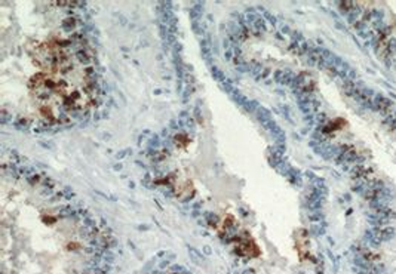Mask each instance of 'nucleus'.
Listing matches in <instances>:
<instances>
[{"mask_svg":"<svg viewBox=\"0 0 396 274\" xmlns=\"http://www.w3.org/2000/svg\"><path fill=\"white\" fill-rule=\"evenodd\" d=\"M74 3L3 2L0 104L5 121L52 130L83 121L101 99L95 49Z\"/></svg>","mask_w":396,"mask_h":274,"instance_id":"1","label":"nucleus"},{"mask_svg":"<svg viewBox=\"0 0 396 274\" xmlns=\"http://www.w3.org/2000/svg\"><path fill=\"white\" fill-rule=\"evenodd\" d=\"M2 274H110L113 237L73 193L11 157L0 179Z\"/></svg>","mask_w":396,"mask_h":274,"instance_id":"2","label":"nucleus"}]
</instances>
